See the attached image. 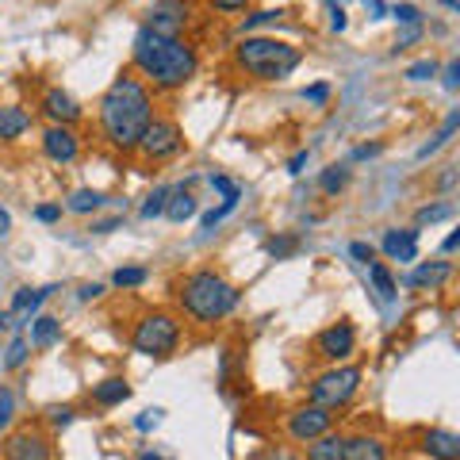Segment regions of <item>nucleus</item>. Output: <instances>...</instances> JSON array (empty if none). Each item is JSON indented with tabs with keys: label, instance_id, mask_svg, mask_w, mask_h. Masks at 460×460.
<instances>
[{
	"label": "nucleus",
	"instance_id": "nucleus-13",
	"mask_svg": "<svg viewBox=\"0 0 460 460\" xmlns=\"http://www.w3.org/2000/svg\"><path fill=\"white\" fill-rule=\"evenodd\" d=\"M42 111H47L58 127H69V123L81 119L77 100L69 96V93H62V89H47V96H42Z\"/></svg>",
	"mask_w": 460,
	"mask_h": 460
},
{
	"label": "nucleus",
	"instance_id": "nucleus-3",
	"mask_svg": "<svg viewBox=\"0 0 460 460\" xmlns=\"http://www.w3.org/2000/svg\"><path fill=\"white\" fill-rule=\"evenodd\" d=\"M181 307L199 323H219L238 307V288L208 269L192 272V277H184V284H181Z\"/></svg>",
	"mask_w": 460,
	"mask_h": 460
},
{
	"label": "nucleus",
	"instance_id": "nucleus-54",
	"mask_svg": "<svg viewBox=\"0 0 460 460\" xmlns=\"http://www.w3.org/2000/svg\"><path fill=\"white\" fill-rule=\"evenodd\" d=\"M138 460H165V456H154V453H142Z\"/></svg>",
	"mask_w": 460,
	"mask_h": 460
},
{
	"label": "nucleus",
	"instance_id": "nucleus-31",
	"mask_svg": "<svg viewBox=\"0 0 460 460\" xmlns=\"http://www.w3.org/2000/svg\"><path fill=\"white\" fill-rule=\"evenodd\" d=\"M23 361H27V341L16 338V341L8 345V353H4V365H8V368H20Z\"/></svg>",
	"mask_w": 460,
	"mask_h": 460
},
{
	"label": "nucleus",
	"instance_id": "nucleus-49",
	"mask_svg": "<svg viewBox=\"0 0 460 460\" xmlns=\"http://www.w3.org/2000/svg\"><path fill=\"white\" fill-rule=\"evenodd\" d=\"M100 292H104V288H100V284H84V288H81V292H77V296H81V299H96Z\"/></svg>",
	"mask_w": 460,
	"mask_h": 460
},
{
	"label": "nucleus",
	"instance_id": "nucleus-17",
	"mask_svg": "<svg viewBox=\"0 0 460 460\" xmlns=\"http://www.w3.org/2000/svg\"><path fill=\"white\" fill-rule=\"evenodd\" d=\"M31 127V115L20 104H0V138H20Z\"/></svg>",
	"mask_w": 460,
	"mask_h": 460
},
{
	"label": "nucleus",
	"instance_id": "nucleus-14",
	"mask_svg": "<svg viewBox=\"0 0 460 460\" xmlns=\"http://www.w3.org/2000/svg\"><path fill=\"white\" fill-rule=\"evenodd\" d=\"M384 253L392 257V261H414V257H419V230H387Z\"/></svg>",
	"mask_w": 460,
	"mask_h": 460
},
{
	"label": "nucleus",
	"instance_id": "nucleus-39",
	"mask_svg": "<svg viewBox=\"0 0 460 460\" xmlns=\"http://www.w3.org/2000/svg\"><path fill=\"white\" fill-rule=\"evenodd\" d=\"M349 253L357 257V261H361V265H372V246H368V242H353V246H349Z\"/></svg>",
	"mask_w": 460,
	"mask_h": 460
},
{
	"label": "nucleus",
	"instance_id": "nucleus-46",
	"mask_svg": "<svg viewBox=\"0 0 460 460\" xmlns=\"http://www.w3.org/2000/svg\"><path fill=\"white\" fill-rule=\"evenodd\" d=\"M330 27H334V31H345V12L334 4V12H330Z\"/></svg>",
	"mask_w": 460,
	"mask_h": 460
},
{
	"label": "nucleus",
	"instance_id": "nucleus-18",
	"mask_svg": "<svg viewBox=\"0 0 460 460\" xmlns=\"http://www.w3.org/2000/svg\"><path fill=\"white\" fill-rule=\"evenodd\" d=\"M384 456H387V449L380 438H349L341 460H384Z\"/></svg>",
	"mask_w": 460,
	"mask_h": 460
},
{
	"label": "nucleus",
	"instance_id": "nucleus-2",
	"mask_svg": "<svg viewBox=\"0 0 460 460\" xmlns=\"http://www.w3.org/2000/svg\"><path fill=\"white\" fill-rule=\"evenodd\" d=\"M131 58L157 89H181V84H189L196 77V66H199L192 47H184L181 39L154 35L150 27H142V31L135 35Z\"/></svg>",
	"mask_w": 460,
	"mask_h": 460
},
{
	"label": "nucleus",
	"instance_id": "nucleus-9",
	"mask_svg": "<svg viewBox=\"0 0 460 460\" xmlns=\"http://www.w3.org/2000/svg\"><path fill=\"white\" fill-rule=\"evenodd\" d=\"M184 20H189V4L184 0H157V4L150 8V20L146 27L154 35H165V39H177Z\"/></svg>",
	"mask_w": 460,
	"mask_h": 460
},
{
	"label": "nucleus",
	"instance_id": "nucleus-34",
	"mask_svg": "<svg viewBox=\"0 0 460 460\" xmlns=\"http://www.w3.org/2000/svg\"><path fill=\"white\" fill-rule=\"evenodd\" d=\"M392 16H395L399 23H422V12L414 8V4H395V8H392Z\"/></svg>",
	"mask_w": 460,
	"mask_h": 460
},
{
	"label": "nucleus",
	"instance_id": "nucleus-25",
	"mask_svg": "<svg viewBox=\"0 0 460 460\" xmlns=\"http://www.w3.org/2000/svg\"><path fill=\"white\" fill-rule=\"evenodd\" d=\"M456 127H460V108H453V111H449V119L441 123V131L434 135V142H426V146L419 150V157H429V154H438V150L445 146V142L453 138V131H456Z\"/></svg>",
	"mask_w": 460,
	"mask_h": 460
},
{
	"label": "nucleus",
	"instance_id": "nucleus-35",
	"mask_svg": "<svg viewBox=\"0 0 460 460\" xmlns=\"http://www.w3.org/2000/svg\"><path fill=\"white\" fill-rule=\"evenodd\" d=\"M280 16H284V12H272V8L269 12H257V16H250L246 23H242V31H253V27H261V23H277Z\"/></svg>",
	"mask_w": 460,
	"mask_h": 460
},
{
	"label": "nucleus",
	"instance_id": "nucleus-36",
	"mask_svg": "<svg viewBox=\"0 0 460 460\" xmlns=\"http://www.w3.org/2000/svg\"><path fill=\"white\" fill-rule=\"evenodd\" d=\"M12 407H16V399H12L8 387H0V429L12 422Z\"/></svg>",
	"mask_w": 460,
	"mask_h": 460
},
{
	"label": "nucleus",
	"instance_id": "nucleus-22",
	"mask_svg": "<svg viewBox=\"0 0 460 460\" xmlns=\"http://www.w3.org/2000/svg\"><path fill=\"white\" fill-rule=\"evenodd\" d=\"M58 338H62V323L50 319V314H42V319L31 323V345H39V349H47Z\"/></svg>",
	"mask_w": 460,
	"mask_h": 460
},
{
	"label": "nucleus",
	"instance_id": "nucleus-42",
	"mask_svg": "<svg viewBox=\"0 0 460 460\" xmlns=\"http://www.w3.org/2000/svg\"><path fill=\"white\" fill-rule=\"evenodd\" d=\"M219 12H242V8H250V0H211Z\"/></svg>",
	"mask_w": 460,
	"mask_h": 460
},
{
	"label": "nucleus",
	"instance_id": "nucleus-11",
	"mask_svg": "<svg viewBox=\"0 0 460 460\" xmlns=\"http://www.w3.org/2000/svg\"><path fill=\"white\" fill-rule=\"evenodd\" d=\"M353 326L349 323H334V326H326L323 334H319V353L326 357V361H345V357L353 353Z\"/></svg>",
	"mask_w": 460,
	"mask_h": 460
},
{
	"label": "nucleus",
	"instance_id": "nucleus-53",
	"mask_svg": "<svg viewBox=\"0 0 460 460\" xmlns=\"http://www.w3.org/2000/svg\"><path fill=\"white\" fill-rule=\"evenodd\" d=\"M8 326V311H0V330H4Z\"/></svg>",
	"mask_w": 460,
	"mask_h": 460
},
{
	"label": "nucleus",
	"instance_id": "nucleus-10",
	"mask_svg": "<svg viewBox=\"0 0 460 460\" xmlns=\"http://www.w3.org/2000/svg\"><path fill=\"white\" fill-rule=\"evenodd\" d=\"M4 456L8 460H50V445L42 434H35V429H20V434L8 438Z\"/></svg>",
	"mask_w": 460,
	"mask_h": 460
},
{
	"label": "nucleus",
	"instance_id": "nucleus-48",
	"mask_svg": "<svg viewBox=\"0 0 460 460\" xmlns=\"http://www.w3.org/2000/svg\"><path fill=\"white\" fill-rule=\"evenodd\" d=\"M304 165H307V154H296L292 162H288V172H304Z\"/></svg>",
	"mask_w": 460,
	"mask_h": 460
},
{
	"label": "nucleus",
	"instance_id": "nucleus-12",
	"mask_svg": "<svg viewBox=\"0 0 460 460\" xmlns=\"http://www.w3.org/2000/svg\"><path fill=\"white\" fill-rule=\"evenodd\" d=\"M42 150H47V157H50V162H74V157H77V135L74 131H69V127H50V131L47 135H42Z\"/></svg>",
	"mask_w": 460,
	"mask_h": 460
},
{
	"label": "nucleus",
	"instance_id": "nucleus-1",
	"mask_svg": "<svg viewBox=\"0 0 460 460\" xmlns=\"http://www.w3.org/2000/svg\"><path fill=\"white\" fill-rule=\"evenodd\" d=\"M154 123L150 89L138 77H115L111 89L100 96V127L115 150H135L142 131Z\"/></svg>",
	"mask_w": 460,
	"mask_h": 460
},
{
	"label": "nucleus",
	"instance_id": "nucleus-41",
	"mask_svg": "<svg viewBox=\"0 0 460 460\" xmlns=\"http://www.w3.org/2000/svg\"><path fill=\"white\" fill-rule=\"evenodd\" d=\"M50 422H54L58 429H62V426L74 422V411H69V407H54V411H50Z\"/></svg>",
	"mask_w": 460,
	"mask_h": 460
},
{
	"label": "nucleus",
	"instance_id": "nucleus-26",
	"mask_svg": "<svg viewBox=\"0 0 460 460\" xmlns=\"http://www.w3.org/2000/svg\"><path fill=\"white\" fill-rule=\"evenodd\" d=\"M100 204H104V196L93 192V189H77L74 196H69V211H74V215H89V211H96Z\"/></svg>",
	"mask_w": 460,
	"mask_h": 460
},
{
	"label": "nucleus",
	"instance_id": "nucleus-15",
	"mask_svg": "<svg viewBox=\"0 0 460 460\" xmlns=\"http://www.w3.org/2000/svg\"><path fill=\"white\" fill-rule=\"evenodd\" d=\"M422 449L434 460H460V438L449 434V429H429L422 438Z\"/></svg>",
	"mask_w": 460,
	"mask_h": 460
},
{
	"label": "nucleus",
	"instance_id": "nucleus-38",
	"mask_svg": "<svg viewBox=\"0 0 460 460\" xmlns=\"http://www.w3.org/2000/svg\"><path fill=\"white\" fill-rule=\"evenodd\" d=\"M330 96V84H311V89H304V100H311V104H326Z\"/></svg>",
	"mask_w": 460,
	"mask_h": 460
},
{
	"label": "nucleus",
	"instance_id": "nucleus-37",
	"mask_svg": "<svg viewBox=\"0 0 460 460\" xmlns=\"http://www.w3.org/2000/svg\"><path fill=\"white\" fill-rule=\"evenodd\" d=\"M296 250V238H272L269 242V253L272 257H284V253H292Z\"/></svg>",
	"mask_w": 460,
	"mask_h": 460
},
{
	"label": "nucleus",
	"instance_id": "nucleus-23",
	"mask_svg": "<svg viewBox=\"0 0 460 460\" xmlns=\"http://www.w3.org/2000/svg\"><path fill=\"white\" fill-rule=\"evenodd\" d=\"M368 277H372V284H376V292H380V299H384V304H392V299L399 296V284H395V277H392V272H387V265L372 261V265H368Z\"/></svg>",
	"mask_w": 460,
	"mask_h": 460
},
{
	"label": "nucleus",
	"instance_id": "nucleus-43",
	"mask_svg": "<svg viewBox=\"0 0 460 460\" xmlns=\"http://www.w3.org/2000/svg\"><path fill=\"white\" fill-rule=\"evenodd\" d=\"M460 84V62H449V69H445V89H456Z\"/></svg>",
	"mask_w": 460,
	"mask_h": 460
},
{
	"label": "nucleus",
	"instance_id": "nucleus-29",
	"mask_svg": "<svg viewBox=\"0 0 460 460\" xmlns=\"http://www.w3.org/2000/svg\"><path fill=\"white\" fill-rule=\"evenodd\" d=\"M115 284H119V288H138L142 280H146V269H119V272H115V277H111Z\"/></svg>",
	"mask_w": 460,
	"mask_h": 460
},
{
	"label": "nucleus",
	"instance_id": "nucleus-40",
	"mask_svg": "<svg viewBox=\"0 0 460 460\" xmlns=\"http://www.w3.org/2000/svg\"><path fill=\"white\" fill-rule=\"evenodd\" d=\"M58 215H62V208H58V204H42V208H35V219H39V223H54Z\"/></svg>",
	"mask_w": 460,
	"mask_h": 460
},
{
	"label": "nucleus",
	"instance_id": "nucleus-44",
	"mask_svg": "<svg viewBox=\"0 0 460 460\" xmlns=\"http://www.w3.org/2000/svg\"><path fill=\"white\" fill-rule=\"evenodd\" d=\"M157 422H162V411H146V414H142V419H138L135 426H138V429H154Z\"/></svg>",
	"mask_w": 460,
	"mask_h": 460
},
{
	"label": "nucleus",
	"instance_id": "nucleus-16",
	"mask_svg": "<svg viewBox=\"0 0 460 460\" xmlns=\"http://www.w3.org/2000/svg\"><path fill=\"white\" fill-rule=\"evenodd\" d=\"M453 277V265L449 261H426V265H419L407 277V284L411 288H441L445 280Z\"/></svg>",
	"mask_w": 460,
	"mask_h": 460
},
{
	"label": "nucleus",
	"instance_id": "nucleus-19",
	"mask_svg": "<svg viewBox=\"0 0 460 460\" xmlns=\"http://www.w3.org/2000/svg\"><path fill=\"white\" fill-rule=\"evenodd\" d=\"M165 215L172 223H184V219H192V215H196V199H192V192L184 189V184H181V189H169Z\"/></svg>",
	"mask_w": 460,
	"mask_h": 460
},
{
	"label": "nucleus",
	"instance_id": "nucleus-47",
	"mask_svg": "<svg viewBox=\"0 0 460 460\" xmlns=\"http://www.w3.org/2000/svg\"><path fill=\"white\" fill-rule=\"evenodd\" d=\"M123 219H104V223H93V230H96V234H111V230L115 226H119Z\"/></svg>",
	"mask_w": 460,
	"mask_h": 460
},
{
	"label": "nucleus",
	"instance_id": "nucleus-33",
	"mask_svg": "<svg viewBox=\"0 0 460 460\" xmlns=\"http://www.w3.org/2000/svg\"><path fill=\"white\" fill-rule=\"evenodd\" d=\"M453 208L449 204H434V208H422L419 211V223H438V219H449Z\"/></svg>",
	"mask_w": 460,
	"mask_h": 460
},
{
	"label": "nucleus",
	"instance_id": "nucleus-52",
	"mask_svg": "<svg viewBox=\"0 0 460 460\" xmlns=\"http://www.w3.org/2000/svg\"><path fill=\"white\" fill-rule=\"evenodd\" d=\"M441 4H445V8H453V12H456V8H460V0H441Z\"/></svg>",
	"mask_w": 460,
	"mask_h": 460
},
{
	"label": "nucleus",
	"instance_id": "nucleus-32",
	"mask_svg": "<svg viewBox=\"0 0 460 460\" xmlns=\"http://www.w3.org/2000/svg\"><path fill=\"white\" fill-rule=\"evenodd\" d=\"M407 77H411V81H429V77H438V62H429V58H426V62H414V66L407 69Z\"/></svg>",
	"mask_w": 460,
	"mask_h": 460
},
{
	"label": "nucleus",
	"instance_id": "nucleus-8",
	"mask_svg": "<svg viewBox=\"0 0 460 460\" xmlns=\"http://www.w3.org/2000/svg\"><path fill=\"white\" fill-rule=\"evenodd\" d=\"M330 422H334V414H330L326 407H304V411H296L292 419H288V434H292L296 441H314V438H323L330 434Z\"/></svg>",
	"mask_w": 460,
	"mask_h": 460
},
{
	"label": "nucleus",
	"instance_id": "nucleus-5",
	"mask_svg": "<svg viewBox=\"0 0 460 460\" xmlns=\"http://www.w3.org/2000/svg\"><path fill=\"white\" fill-rule=\"evenodd\" d=\"M177 341H181V326L165 311L146 314L135 330V353H142V357H169L177 349Z\"/></svg>",
	"mask_w": 460,
	"mask_h": 460
},
{
	"label": "nucleus",
	"instance_id": "nucleus-21",
	"mask_svg": "<svg viewBox=\"0 0 460 460\" xmlns=\"http://www.w3.org/2000/svg\"><path fill=\"white\" fill-rule=\"evenodd\" d=\"M341 456H345V438H338V434L314 438L307 449V460H341Z\"/></svg>",
	"mask_w": 460,
	"mask_h": 460
},
{
	"label": "nucleus",
	"instance_id": "nucleus-24",
	"mask_svg": "<svg viewBox=\"0 0 460 460\" xmlns=\"http://www.w3.org/2000/svg\"><path fill=\"white\" fill-rule=\"evenodd\" d=\"M54 292V288H20V292L16 296H12V311H16V314H23V311H35L39 304H42V299H47Z\"/></svg>",
	"mask_w": 460,
	"mask_h": 460
},
{
	"label": "nucleus",
	"instance_id": "nucleus-45",
	"mask_svg": "<svg viewBox=\"0 0 460 460\" xmlns=\"http://www.w3.org/2000/svg\"><path fill=\"white\" fill-rule=\"evenodd\" d=\"M365 12H368L372 20H384V12H387V8H384V0H365Z\"/></svg>",
	"mask_w": 460,
	"mask_h": 460
},
{
	"label": "nucleus",
	"instance_id": "nucleus-55",
	"mask_svg": "<svg viewBox=\"0 0 460 460\" xmlns=\"http://www.w3.org/2000/svg\"><path fill=\"white\" fill-rule=\"evenodd\" d=\"M0 365H4V361H0Z\"/></svg>",
	"mask_w": 460,
	"mask_h": 460
},
{
	"label": "nucleus",
	"instance_id": "nucleus-51",
	"mask_svg": "<svg viewBox=\"0 0 460 460\" xmlns=\"http://www.w3.org/2000/svg\"><path fill=\"white\" fill-rule=\"evenodd\" d=\"M372 154H380V146H361V150H357L353 157H372Z\"/></svg>",
	"mask_w": 460,
	"mask_h": 460
},
{
	"label": "nucleus",
	"instance_id": "nucleus-28",
	"mask_svg": "<svg viewBox=\"0 0 460 460\" xmlns=\"http://www.w3.org/2000/svg\"><path fill=\"white\" fill-rule=\"evenodd\" d=\"M165 199H169V189H154V196H146V204H142V219L165 215Z\"/></svg>",
	"mask_w": 460,
	"mask_h": 460
},
{
	"label": "nucleus",
	"instance_id": "nucleus-4",
	"mask_svg": "<svg viewBox=\"0 0 460 460\" xmlns=\"http://www.w3.org/2000/svg\"><path fill=\"white\" fill-rule=\"evenodd\" d=\"M238 66L253 74L257 81H280L299 66V50L288 47L280 39H242V47L234 50Z\"/></svg>",
	"mask_w": 460,
	"mask_h": 460
},
{
	"label": "nucleus",
	"instance_id": "nucleus-6",
	"mask_svg": "<svg viewBox=\"0 0 460 460\" xmlns=\"http://www.w3.org/2000/svg\"><path fill=\"white\" fill-rule=\"evenodd\" d=\"M357 387H361V368H349V365L330 368L311 384V402L314 407L334 411V407H345V402L357 395Z\"/></svg>",
	"mask_w": 460,
	"mask_h": 460
},
{
	"label": "nucleus",
	"instance_id": "nucleus-20",
	"mask_svg": "<svg viewBox=\"0 0 460 460\" xmlns=\"http://www.w3.org/2000/svg\"><path fill=\"white\" fill-rule=\"evenodd\" d=\"M127 395H131V384L119 380V376H111V380L93 387V399L100 402V407H115V402H123Z\"/></svg>",
	"mask_w": 460,
	"mask_h": 460
},
{
	"label": "nucleus",
	"instance_id": "nucleus-30",
	"mask_svg": "<svg viewBox=\"0 0 460 460\" xmlns=\"http://www.w3.org/2000/svg\"><path fill=\"white\" fill-rule=\"evenodd\" d=\"M419 39H422V23H402V31L395 35V50H407Z\"/></svg>",
	"mask_w": 460,
	"mask_h": 460
},
{
	"label": "nucleus",
	"instance_id": "nucleus-7",
	"mask_svg": "<svg viewBox=\"0 0 460 460\" xmlns=\"http://www.w3.org/2000/svg\"><path fill=\"white\" fill-rule=\"evenodd\" d=\"M138 146L142 154L150 157V162H162V157H172L181 150V127L172 123V119H154L146 131H142L138 138Z\"/></svg>",
	"mask_w": 460,
	"mask_h": 460
},
{
	"label": "nucleus",
	"instance_id": "nucleus-27",
	"mask_svg": "<svg viewBox=\"0 0 460 460\" xmlns=\"http://www.w3.org/2000/svg\"><path fill=\"white\" fill-rule=\"evenodd\" d=\"M345 181H349V169H345V165H330L319 184H323V192H338V189H345Z\"/></svg>",
	"mask_w": 460,
	"mask_h": 460
},
{
	"label": "nucleus",
	"instance_id": "nucleus-50",
	"mask_svg": "<svg viewBox=\"0 0 460 460\" xmlns=\"http://www.w3.org/2000/svg\"><path fill=\"white\" fill-rule=\"evenodd\" d=\"M460 246V234H449V238H445V253H453Z\"/></svg>",
	"mask_w": 460,
	"mask_h": 460
}]
</instances>
